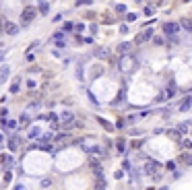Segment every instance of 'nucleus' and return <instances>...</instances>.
<instances>
[{"instance_id":"f257e3e1","label":"nucleus","mask_w":192,"mask_h":190,"mask_svg":"<svg viewBox=\"0 0 192 190\" xmlns=\"http://www.w3.org/2000/svg\"><path fill=\"white\" fill-rule=\"evenodd\" d=\"M39 13H37V6H25L23 8V13H21V23L25 25V27H27V25L35 19Z\"/></svg>"},{"instance_id":"f03ea898","label":"nucleus","mask_w":192,"mask_h":190,"mask_svg":"<svg viewBox=\"0 0 192 190\" xmlns=\"http://www.w3.org/2000/svg\"><path fill=\"white\" fill-rule=\"evenodd\" d=\"M145 174H149V176H159V169H161V163L159 161H157V159H149V161H147L145 163Z\"/></svg>"},{"instance_id":"7ed1b4c3","label":"nucleus","mask_w":192,"mask_h":190,"mask_svg":"<svg viewBox=\"0 0 192 190\" xmlns=\"http://www.w3.org/2000/svg\"><path fill=\"white\" fill-rule=\"evenodd\" d=\"M182 27H180V23H176V21H165L163 23V33L167 37H173V35H178V31H180Z\"/></svg>"},{"instance_id":"20e7f679","label":"nucleus","mask_w":192,"mask_h":190,"mask_svg":"<svg viewBox=\"0 0 192 190\" xmlns=\"http://www.w3.org/2000/svg\"><path fill=\"white\" fill-rule=\"evenodd\" d=\"M149 39H153V29H151V27H149V29H143V31L134 37L132 44H134V46H141V44H145V41H149Z\"/></svg>"},{"instance_id":"39448f33","label":"nucleus","mask_w":192,"mask_h":190,"mask_svg":"<svg viewBox=\"0 0 192 190\" xmlns=\"http://www.w3.org/2000/svg\"><path fill=\"white\" fill-rule=\"evenodd\" d=\"M93 56L95 58H99V60H108L110 56H112V52H110V48H103V46H97L93 50Z\"/></svg>"},{"instance_id":"423d86ee","label":"nucleus","mask_w":192,"mask_h":190,"mask_svg":"<svg viewBox=\"0 0 192 190\" xmlns=\"http://www.w3.org/2000/svg\"><path fill=\"white\" fill-rule=\"evenodd\" d=\"M130 48H132V44H130V41H122V44H118V46H116V52H118V54H120L122 58H124V56H128Z\"/></svg>"},{"instance_id":"0eeeda50","label":"nucleus","mask_w":192,"mask_h":190,"mask_svg":"<svg viewBox=\"0 0 192 190\" xmlns=\"http://www.w3.org/2000/svg\"><path fill=\"white\" fill-rule=\"evenodd\" d=\"M130 64H134V60L130 58V56H124V58H122V64L118 68H120L122 72H130V70H132V66H130Z\"/></svg>"},{"instance_id":"6e6552de","label":"nucleus","mask_w":192,"mask_h":190,"mask_svg":"<svg viewBox=\"0 0 192 190\" xmlns=\"http://www.w3.org/2000/svg\"><path fill=\"white\" fill-rule=\"evenodd\" d=\"M4 33H8V35H17V33H19V25L13 23V21H4Z\"/></svg>"},{"instance_id":"1a4fd4ad","label":"nucleus","mask_w":192,"mask_h":190,"mask_svg":"<svg viewBox=\"0 0 192 190\" xmlns=\"http://www.w3.org/2000/svg\"><path fill=\"white\" fill-rule=\"evenodd\" d=\"M0 163H2V169L8 171V167L13 165V157H11L8 153H0Z\"/></svg>"},{"instance_id":"9d476101","label":"nucleus","mask_w":192,"mask_h":190,"mask_svg":"<svg viewBox=\"0 0 192 190\" xmlns=\"http://www.w3.org/2000/svg\"><path fill=\"white\" fill-rule=\"evenodd\" d=\"M97 122H99V124H101L103 128H106V130H108V132H114V130H116V126H114V124H112V122H110V120H106V118H101V116H97Z\"/></svg>"},{"instance_id":"9b49d317","label":"nucleus","mask_w":192,"mask_h":190,"mask_svg":"<svg viewBox=\"0 0 192 190\" xmlns=\"http://www.w3.org/2000/svg\"><path fill=\"white\" fill-rule=\"evenodd\" d=\"M180 163H184L186 167H192V153H190V151L182 153V155H180Z\"/></svg>"},{"instance_id":"f8f14e48","label":"nucleus","mask_w":192,"mask_h":190,"mask_svg":"<svg viewBox=\"0 0 192 190\" xmlns=\"http://www.w3.org/2000/svg\"><path fill=\"white\" fill-rule=\"evenodd\" d=\"M6 145H8V151L15 153L17 149H19V136H15V134H13L11 139H8V143H6Z\"/></svg>"},{"instance_id":"ddd939ff","label":"nucleus","mask_w":192,"mask_h":190,"mask_svg":"<svg viewBox=\"0 0 192 190\" xmlns=\"http://www.w3.org/2000/svg\"><path fill=\"white\" fill-rule=\"evenodd\" d=\"M8 76H11V66L4 64L2 68H0V83H6V81H8Z\"/></svg>"},{"instance_id":"4468645a","label":"nucleus","mask_w":192,"mask_h":190,"mask_svg":"<svg viewBox=\"0 0 192 190\" xmlns=\"http://www.w3.org/2000/svg\"><path fill=\"white\" fill-rule=\"evenodd\" d=\"M190 108H192V97H184L180 103V112H188Z\"/></svg>"},{"instance_id":"2eb2a0df","label":"nucleus","mask_w":192,"mask_h":190,"mask_svg":"<svg viewBox=\"0 0 192 190\" xmlns=\"http://www.w3.org/2000/svg\"><path fill=\"white\" fill-rule=\"evenodd\" d=\"M180 149L184 151V153H186V151H192V139H182V141H180Z\"/></svg>"},{"instance_id":"dca6fc26","label":"nucleus","mask_w":192,"mask_h":190,"mask_svg":"<svg viewBox=\"0 0 192 190\" xmlns=\"http://www.w3.org/2000/svg\"><path fill=\"white\" fill-rule=\"evenodd\" d=\"M52 141H54V132H43V134H41V139H39L41 145H50Z\"/></svg>"},{"instance_id":"f3484780","label":"nucleus","mask_w":192,"mask_h":190,"mask_svg":"<svg viewBox=\"0 0 192 190\" xmlns=\"http://www.w3.org/2000/svg\"><path fill=\"white\" fill-rule=\"evenodd\" d=\"M116 151L122 155V153H126V141L124 139H116Z\"/></svg>"},{"instance_id":"a211bd4d","label":"nucleus","mask_w":192,"mask_h":190,"mask_svg":"<svg viewBox=\"0 0 192 190\" xmlns=\"http://www.w3.org/2000/svg\"><path fill=\"white\" fill-rule=\"evenodd\" d=\"M29 139H41V128L31 126V128H29Z\"/></svg>"},{"instance_id":"6ab92c4d","label":"nucleus","mask_w":192,"mask_h":190,"mask_svg":"<svg viewBox=\"0 0 192 190\" xmlns=\"http://www.w3.org/2000/svg\"><path fill=\"white\" fill-rule=\"evenodd\" d=\"M37 13L39 15H48L50 13V2H39L37 4Z\"/></svg>"},{"instance_id":"aec40b11","label":"nucleus","mask_w":192,"mask_h":190,"mask_svg":"<svg viewBox=\"0 0 192 190\" xmlns=\"http://www.w3.org/2000/svg\"><path fill=\"white\" fill-rule=\"evenodd\" d=\"M29 122H31V116H29V114H21V118H19V126L25 128V126H29Z\"/></svg>"},{"instance_id":"412c9836","label":"nucleus","mask_w":192,"mask_h":190,"mask_svg":"<svg viewBox=\"0 0 192 190\" xmlns=\"http://www.w3.org/2000/svg\"><path fill=\"white\" fill-rule=\"evenodd\" d=\"M180 27L184 29V31H190V33H192V19H182V21H180Z\"/></svg>"},{"instance_id":"4be33fe9","label":"nucleus","mask_w":192,"mask_h":190,"mask_svg":"<svg viewBox=\"0 0 192 190\" xmlns=\"http://www.w3.org/2000/svg\"><path fill=\"white\" fill-rule=\"evenodd\" d=\"M124 95H126V91H124V89H120V93H118V97H116L114 101H112V106H120V103H124V99H126Z\"/></svg>"},{"instance_id":"5701e85b","label":"nucleus","mask_w":192,"mask_h":190,"mask_svg":"<svg viewBox=\"0 0 192 190\" xmlns=\"http://www.w3.org/2000/svg\"><path fill=\"white\" fill-rule=\"evenodd\" d=\"M62 37H66V33H64L62 29H60V31H56L54 35L50 37V41H62Z\"/></svg>"},{"instance_id":"b1692460","label":"nucleus","mask_w":192,"mask_h":190,"mask_svg":"<svg viewBox=\"0 0 192 190\" xmlns=\"http://www.w3.org/2000/svg\"><path fill=\"white\" fill-rule=\"evenodd\" d=\"M167 136H171L173 141H182V134L178 132V128H171V130H167Z\"/></svg>"},{"instance_id":"393cba45","label":"nucleus","mask_w":192,"mask_h":190,"mask_svg":"<svg viewBox=\"0 0 192 190\" xmlns=\"http://www.w3.org/2000/svg\"><path fill=\"white\" fill-rule=\"evenodd\" d=\"M190 124H192V122H182V124H178V132H180V134H186L188 128H190Z\"/></svg>"},{"instance_id":"a878e982","label":"nucleus","mask_w":192,"mask_h":190,"mask_svg":"<svg viewBox=\"0 0 192 190\" xmlns=\"http://www.w3.org/2000/svg\"><path fill=\"white\" fill-rule=\"evenodd\" d=\"M72 29H76V25H74L72 21H66V23L62 25V31H64V33H68V31H72Z\"/></svg>"},{"instance_id":"bb28decb","label":"nucleus","mask_w":192,"mask_h":190,"mask_svg":"<svg viewBox=\"0 0 192 190\" xmlns=\"http://www.w3.org/2000/svg\"><path fill=\"white\" fill-rule=\"evenodd\" d=\"M106 180H103V178H97V182H95V190H106Z\"/></svg>"},{"instance_id":"cd10ccee","label":"nucleus","mask_w":192,"mask_h":190,"mask_svg":"<svg viewBox=\"0 0 192 190\" xmlns=\"http://www.w3.org/2000/svg\"><path fill=\"white\" fill-rule=\"evenodd\" d=\"M39 151H43V153H54V145H39Z\"/></svg>"},{"instance_id":"c85d7f7f","label":"nucleus","mask_w":192,"mask_h":190,"mask_svg":"<svg viewBox=\"0 0 192 190\" xmlns=\"http://www.w3.org/2000/svg\"><path fill=\"white\" fill-rule=\"evenodd\" d=\"M87 97H89V101L93 103V106H95V108H99V101H97V99H95V95H93L91 91H87Z\"/></svg>"},{"instance_id":"c756f323","label":"nucleus","mask_w":192,"mask_h":190,"mask_svg":"<svg viewBox=\"0 0 192 190\" xmlns=\"http://www.w3.org/2000/svg\"><path fill=\"white\" fill-rule=\"evenodd\" d=\"M4 128H17V130H19V122H17V120H8L4 124Z\"/></svg>"},{"instance_id":"7c9ffc66","label":"nucleus","mask_w":192,"mask_h":190,"mask_svg":"<svg viewBox=\"0 0 192 190\" xmlns=\"http://www.w3.org/2000/svg\"><path fill=\"white\" fill-rule=\"evenodd\" d=\"M143 13H145V15H147V17H153V15H155V8H153V6H151V4H147V6H145V11H143Z\"/></svg>"},{"instance_id":"2f4dec72","label":"nucleus","mask_w":192,"mask_h":190,"mask_svg":"<svg viewBox=\"0 0 192 190\" xmlns=\"http://www.w3.org/2000/svg\"><path fill=\"white\" fill-rule=\"evenodd\" d=\"M165 169H167V171H176V161H167V163H165Z\"/></svg>"},{"instance_id":"473e14b6","label":"nucleus","mask_w":192,"mask_h":190,"mask_svg":"<svg viewBox=\"0 0 192 190\" xmlns=\"http://www.w3.org/2000/svg\"><path fill=\"white\" fill-rule=\"evenodd\" d=\"M128 134H130V136H141L143 130H141V128H132V130H128Z\"/></svg>"},{"instance_id":"72a5a7b5","label":"nucleus","mask_w":192,"mask_h":190,"mask_svg":"<svg viewBox=\"0 0 192 190\" xmlns=\"http://www.w3.org/2000/svg\"><path fill=\"white\" fill-rule=\"evenodd\" d=\"M19 81H21V79H15V83L11 85V93H17V91H19Z\"/></svg>"},{"instance_id":"f704fd0d","label":"nucleus","mask_w":192,"mask_h":190,"mask_svg":"<svg viewBox=\"0 0 192 190\" xmlns=\"http://www.w3.org/2000/svg\"><path fill=\"white\" fill-rule=\"evenodd\" d=\"M114 8H116V13H126V4H122V2H118Z\"/></svg>"},{"instance_id":"c9c22d12","label":"nucleus","mask_w":192,"mask_h":190,"mask_svg":"<svg viewBox=\"0 0 192 190\" xmlns=\"http://www.w3.org/2000/svg\"><path fill=\"white\" fill-rule=\"evenodd\" d=\"M143 147V141H132L130 143V149H141Z\"/></svg>"},{"instance_id":"e433bc0d","label":"nucleus","mask_w":192,"mask_h":190,"mask_svg":"<svg viewBox=\"0 0 192 190\" xmlns=\"http://www.w3.org/2000/svg\"><path fill=\"white\" fill-rule=\"evenodd\" d=\"M126 21H128V23L136 21V13H126Z\"/></svg>"},{"instance_id":"4c0bfd02","label":"nucleus","mask_w":192,"mask_h":190,"mask_svg":"<svg viewBox=\"0 0 192 190\" xmlns=\"http://www.w3.org/2000/svg\"><path fill=\"white\" fill-rule=\"evenodd\" d=\"M37 46H39V41H37V39H33L31 44H29V48H27V54H31V50H33V48H37Z\"/></svg>"},{"instance_id":"58836bf2","label":"nucleus","mask_w":192,"mask_h":190,"mask_svg":"<svg viewBox=\"0 0 192 190\" xmlns=\"http://www.w3.org/2000/svg\"><path fill=\"white\" fill-rule=\"evenodd\" d=\"M50 186H52V180L50 178H43L41 180V188H50Z\"/></svg>"},{"instance_id":"ea45409f","label":"nucleus","mask_w":192,"mask_h":190,"mask_svg":"<svg viewBox=\"0 0 192 190\" xmlns=\"http://www.w3.org/2000/svg\"><path fill=\"white\" fill-rule=\"evenodd\" d=\"M66 136H68V132H62V134H58V136H56V143H62V141H66Z\"/></svg>"},{"instance_id":"a19ab883","label":"nucleus","mask_w":192,"mask_h":190,"mask_svg":"<svg viewBox=\"0 0 192 190\" xmlns=\"http://www.w3.org/2000/svg\"><path fill=\"white\" fill-rule=\"evenodd\" d=\"M11 180H13V174H11V171H4V182L8 184V182H11Z\"/></svg>"},{"instance_id":"79ce46f5","label":"nucleus","mask_w":192,"mask_h":190,"mask_svg":"<svg viewBox=\"0 0 192 190\" xmlns=\"http://www.w3.org/2000/svg\"><path fill=\"white\" fill-rule=\"evenodd\" d=\"M153 44H157V46H163V37H153Z\"/></svg>"},{"instance_id":"37998d69","label":"nucleus","mask_w":192,"mask_h":190,"mask_svg":"<svg viewBox=\"0 0 192 190\" xmlns=\"http://www.w3.org/2000/svg\"><path fill=\"white\" fill-rule=\"evenodd\" d=\"M122 167H124V169H126V171H132V169H130V161H128V159H126V161H124V163H122Z\"/></svg>"},{"instance_id":"c03bdc74","label":"nucleus","mask_w":192,"mask_h":190,"mask_svg":"<svg viewBox=\"0 0 192 190\" xmlns=\"http://www.w3.org/2000/svg\"><path fill=\"white\" fill-rule=\"evenodd\" d=\"M114 176H116V180H122V178H124V171H122V169H118Z\"/></svg>"},{"instance_id":"a18cd8bd","label":"nucleus","mask_w":192,"mask_h":190,"mask_svg":"<svg viewBox=\"0 0 192 190\" xmlns=\"http://www.w3.org/2000/svg\"><path fill=\"white\" fill-rule=\"evenodd\" d=\"M54 44H56V48H60V50H64V48H66L64 41H54Z\"/></svg>"},{"instance_id":"49530a36","label":"nucleus","mask_w":192,"mask_h":190,"mask_svg":"<svg viewBox=\"0 0 192 190\" xmlns=\"http://www.w3.org/2000/svg\"><path fill=\"white\" fill-rule=\"evenodd\" d=\"M120 33H128V25H120Z\"/></svg>"},{"instance_id":"de8ad7c7","label":"nucleus","mask_w":192,"mask_h":190,"mask_svg":"<svg viewBox=\"0 0 192 190\" xmlns=\"http://www.w3.org/2000/svg\"><path fill=\"white\" fill-rule=\"evenodd\" d=\"M25 58H27V62H33V60H35V56H33V54H27Z\"/></svg>"},{"instance_id":"09e8293b","label":"nucleus","mask_w":192,"mask_h":190,"mask_svg":"<svg viewBox=\"0 0 192 190\" xmlns=\"http://www.w3.org/2000/svg\"><path fill=\"white\" fill-rule=\"evenodd\" d=\"M2 145H4V134L0 132V149H2Z\"/></svg>"},{"instance_id":"8fccbe9b","label":"nucleus","mask_w":192,"mask_h":190,"mask_svg":"<svg viewBox=\"0 0 192 190\" xmlns=\"http://www.w3.org/2000/svg\"><path fill=\"white\" fill-rule=\"evenodd\" d=\"M13 190H25V186H23V184H17V186H15Z\"/></svg>"},{"instance_id":"3c124183","label":"nucleus","mask_w":192,"mask_h":190,"mask_svg":"<svg viewBox=\"0 0 192 190\" xmlns=\"http://www.w3.org/2000/svg\"><path fill=\"white\" fill-rule=\"evenodd\" d=\"M0 31H4V21L0 19Z\"/></svg>"},{"instance_id":"603ef678","label":"nucleus","mask_w":192,"mask_h":190,"mask_svg":"<svg viewBox=\"0 0 192 190\" xmlns=\"http://www.w3.org/2000/svg\"><path fill=\"white\" fill-rule=\"evenodd\" d=\"M159 190H169V188H167V186H163V188H159Z\"/></svg>"},{"instance_id":"864d4df0","label":"nucleus","mask_w":192,"mask_h":190,"mask_svg":"<svg viewBox=\"0 0 192 190\" xmlns=\"http://www.w3.org/2000/svg\"><path fill=\"white\" fill-rule=\"evenodd\" d=\"M147 190H153V188H147Z\"/></svg>"}]
</instances>
